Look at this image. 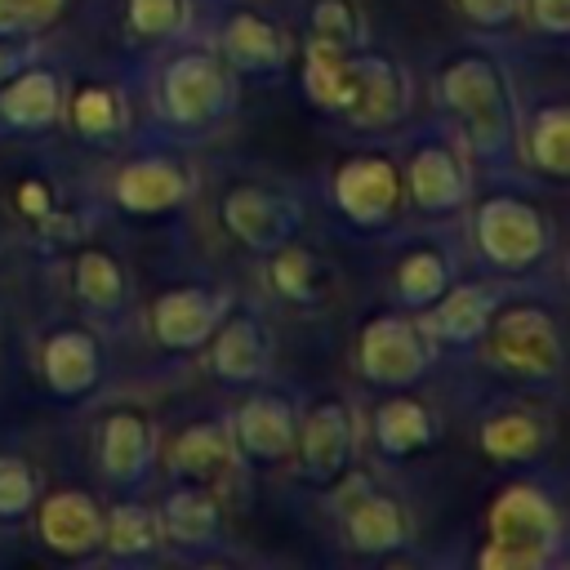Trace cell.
<instances>
[{"mask_svg": "<svg viewBox=\"0 0 570 570\" xmlns=\"http://www.w3.org/2000/svg\"><path fill=\"white\" fill-rule=\"evenodd\" d=\"M232 107V71L209 49H183L160 67L156 111L178 129H205Z\"/></svg>", "mask_w": 570, "mask_h": 570, "instance_id": "4", "label": "cell"}, {"mask_svg": "<svg viewBox=\"0 0 570 570\" xmlns=\"http://www.w3.org/2000/svg\"><path fill=\"white\" fill-rule=\"evenodd\" d=\"M40 499V476L36 468L13 454V450H0V521H18L36 508Z\"/></svg>", "mask_w": 570, "mask_h": 570, "instance_id": "36", "label": "cell"}, {"mask_svg": "<svg viewBox=\"0 0 570 570\" xmlns=\"http://www.w3.org/2000/svg\"><path fill=\"white\" fill-rule=\"evenodd\" d=\"M191 196V169L174 156H138L116 169L111 200L125 214H169Z\"/></svg>", "mask_w": 570, "mask_h": 570, "instance_id": "13", "label": "cell"}, {"mask_svg": "<svg viewBox=\"0 0 570 570\" xmlns=\"http://www.w3.org/2000/svg\"><path fill=\"white\" fill-rule=\"evenodd\" d=\"M267 276L276 285V294L298 307H312L330 294V263L298 240H285L267 254Z\"/></svg>", "mask_w": 570, "mask_h": 570, "instance_id": "28", "label": "cell"}, {"mask_svg": "<svg viewBox=\"0 0 570 570\" xmlns=\"http://www.w3.org/2000/svg\"><path fill=\"white\" fill-rule=\"evenodd\" d=\"M223 316H227V294L205 285H174L151 303V338L169 352H191L209 343Z\"/></svg>", "mask_w": 570, "mask_h": 570, "instance_id": "11", "label": "cell"}, {"mask_svg": "<svg viewBox=\"0 0 570 570\" xmlns=\"http://www.w3.org/2000/svg\"><path fill=\"white\" fill-rule=\"evenodd\" d=\"M58 116H62V80L49 67L27 62L9 80H0V125H9V129H45Z\"/></svg>", "mask_w": 570, "mask_h": 570, "instance_id": "21", "label": "cell"}, {"mask_svg": "<svg viewBox=\"0 0 570 570\" xmlns=\"http://www.w3.org/2000/svg\"><path fill=\"white\" fill-rule=\"evenodd\" d=\"M370 432H374V441H379L383 454L405 459V454H419L423 445H432L436 419H432V410H428L419 396H410L405 387H396L387 401L374 405Z\"/></svg>", "mask_w": 570, "mask_h": 570, "instance_id": "26", "label": "cell"}, {"mask_svg": "<svg viewBox=\"0 0 570 570\" xmlns=\"http://www.w3.org/2000/svg\"><path fill=\"white\" fill-rule=\"evenodd\" d=\"M31 45L36 40H9V36H0V80H9L18 67L31 62Z\"/></svg>", "mask_w": 570, "mask_h": 570, "instance_id": "41", "label": "cell"}, {"mask_svg": "<svg viewBox=\"0 0 570 570\" xmlns=\"http://www.w3.org/2000/svg\"><path fill=\"white\" fill-rule=\"evenodd\" d=\"M566 525L557 499L534 481H508L485 512V548L476 566L485 570H539L561 552Z\"/></svg>", "mask_w": 570, "mask_h": 570, "instance_id": "2", "label": "cell"}, {"mask_svg": "<svg viewBox=\"0 0 570 570\" xmlns=\"http://www.w3.org/2000/svg\"><path fill=\"white\" fill-rule=\"evenodd\" d=\"M410 102V80L405 71L383 58V53H365L356 49V102L347 111V125L356 129H387L405 116Z\"/></svg>", "mask_w": 570, "mask_h": 570, "instance_id": "17", "label": "cell"}, {"mask_svg": "<svg viewBox=\"0 0 570 570\" xmlns=\"http://www.w3.org/2000/svg\"><path fill=\"white\" fill-rule=\"evenodd\" d=\"M151 450H156V432L147 423V414L138 410H111L102 419V436H98V463L102 476L120 490H134L147 468H151Z\"/></svg>", "mask_w": 570, "mask_h": 570, "instance_id": "19", "label": "cell"}, {"mask_svg": "<svg viewBox=\"0 0 570 570\" xmlns=\"http://www.w3.org/2000/svg\"><path fill=\"white\" fill-rule=\"evenodd\" d=\"M485 361L517 374V379H548L561 370V330L557 316L539 303H503L490 312L485 330Z\"/></svg>", "mask_w": 570, "mask_h": 570, "instance_id": "3", "label": "cell"}, {"mask_svg": "<svg viewBox=\"0 0 570 570\" xmlns=\"http://www.w3.org/2000/svg\"><path fill=\"white\" fill-rule=\"evenodd\" d=\"M432 312L423 316V330L432 334V343H476L490 312L499 307V294L485 285H445L432 303Z\"/></svg>", "mask_w": 570, "mask_h": 570, "instance_id": "22", "label": "cell"}, {"mask_svg": "<svg viewBox=\"0 0 570 570\" xmlns=\"http://www.w3.org/2000/svg\"><path fill=\"white\" fill-rule=\"evenodd\" d=\"M472 240L499 272H530L552 249L548 218L521 196H490L472 214Z\"/></svg>", "mask_w": 570, "mask_h": 570, "instance_id": "6", "label": "cell"}, {"mask_svg": "<svg viewBox=\"0 0 570 570\" xmlns=\"http://www.w3.org/2000/svg\"><path fill=\"white\" fill-rule=\"evenodd\" d=\"M58 13H62V0H0V36L36 40Z\"/></svg>", "mask_w": 570, "mask_h": 570, "instance_id": "37", "label": "cell"}, {"mask_svg": "<svg viewBox=\"0 0 570 570\" xmlns=\"http://www.w3.org/2000/svg\"><path fill=\"white\" fill-rule=\"evenodd\" d=\"M209 370L223 379V383H258L272 365V338L263 330V321H254L249 312H236V316H223L209 334Z\"/></svg>", "mask_w": 570, "mask_h": 570, "instance_id": "16", "label": "cell"}, {"mask_svg": "<svg viewBox=\"0 0 570 570\" xmlns=\"http://www.w3.org/2000/svg\"><path fill=\"white\" fill-rule=\"evenodd\" d=\"M436 94L450 107V116L459 120L472 156H481V160L512 156V147H517L512 89L490 53H459L454 62H445Z\"/></svg>", "mask_w": 570, "mask_h": 570, "instance_id": "1", "label": "cell"}, {"mask_svg": "<svg viewBox=\"0 0 570 570\" xmlns=\"http://www.w3.org/2000/svg\"><path fill=\"white\" fill-rule=\"evenodd\" d=\"M71 281H76V294L85 307L94 312H116L125 303V267L107 254V249H80L76 254V267H71Z\"/></svg>", "mask_w": 570, "mask_h": 570, "instance_id": "33", "label": "cell"}, {"mask_svg": "<svg viewBox=\"0 0 570 570\" xmlns=\"http://www.w3.org/2000/svg\"><path fill=\"white\" fill-rule=\"evenodd\" d=\"M62 111L71 116V129L94 147H107L111 138H120L125 134V116H129L120 89H111L102 80H89L71 98H62Z\"/></svg>", "mask_w": 570, "mask_h": 570, "instance_id": "29", "label": "cell"}, {"mask_svg": "<svg viewBox=\"0 0 570 570\" xmlns=\"http://www.w3.org/2000/svg\"><path fill=\"white\" fill-rule=\"evenodd\" d=\"M343 530L361 557H387L410 543V512L392 494H365L347 508Z\"/></svg>", "mask_w": 570, "mask_h": 570, "instance_id": "24", "label": "cell"}, {"mask_svg": "<svg viewBox=\"0 0 570 570\" xmlns=\"http://www.w3.org/2000/svg\"><path fill=\"white\" fill-rule=\"evenodd\" d=\"M303 94L321 111L347 120V111L356 102V49L343 53V49L307 40V49H303Z\"/></svg>", "mask_w": 570, "mask_h": 570, "instance_id": "25", "label": "cell"}, {"mask_svg": "<svg viewBox=\"0 0 570 570\" xmlns=\"http://www.w3.org/2000/svg\"><path fill=\"white\" fill-rule=\"evenodd\" d=\"M525 9H530V22L539 31L557 36V40L570 31V0H525Z\"/></svg>", "mask_w": 570, "mask_h": 570, "instance_id": "39", "label": "cell"}, {"mask_svg": "<svg viewBox=\"0 0 570 570\" xmlns=\"http://www.w3.org/2000/svg\"><path fill=\"white\" fill-rule=\"evenodd\" d=\"M36 530L40 543L67 561L94 557L102 548V508L94 503V494L85 490H53L45 499H36Z\"/></svg>", "mask_w": 570, "mask_h": 570, "instance_id": "12", "label": "cell"}, {"mask_svg": "<svg viewBox=\"0 0 570 570\" xmlns=\"http://www.w3.org/2000/svg\"><path fill=\"white\" fill-rule=\"evenodd\" d=\"M18 209H22L31 223H49V214H53V196H49V187H45L40 178H27V183L18 187Z\"/></svg>", "mask_w": 570, "mask_h": 570, "instance_id": "40", "label": "cell"}, {"mask_svg": "<svg viewBox=\"0 0 570 570\" xmlns=\"http://www.w3.org/2000/svg\"><path fill=\"white\" fill-rule=\"evenodd\" d=\"M102 548L116 561H138L151 557L160 548V525H156V508L120 499L111 508H102Z\"/></svg>", "mask_w": 570, "mask_h": 570, "instance_id": "30", "label": "cell"}, {"mask_svg": "<svg viewBox=\"0 0 570 570\" xmlns=\"http://www.w3.org/2000/svg\"><path fill=\"white\" fill-rule=\"evenodd\" d=\"M187 0H125V22L138 40H174L187 31Z\"/></svg>", "mask_w": 570, "mask_h": 570, "instance_id": "35", "label": "cell"}, {"mask_svg": "<svg viewBox=\"0 0 570 570\" xmlns=\"http://www.w3.org/2000/svg\"><path fill=\"white\" fill-rule=\"evenodd\" d=\"M232 450L236 459L254 463V468H276L285 459H294V436H298V414L285 396L276 392H249L227 423Z\"/></svg>", "mask_w": 570, "mask_h": 570, "instance_id": "10", "label": "cell"}, {"mask_svg": "<svg viewBox=\"0 0 570 570\" xmlns=\"http://www.w3.org/2000/svg\"><path fill=\"white\" fill-rule=\"evenodd\" d=\"M218 49H223L227 67H240V71H254V76H276V71L289 67L294 40L267 13L236 9V13H227V22L218 31Z\"/></svg>", "mask_w": 570, "mask_h": 570, "instance_id": "15", "label": "cell"}, {"mask_svg": "<svg viewBox=\"0 0 570 570\" xmlns=\"http://www.w3.org/2000/svg\"><path fill=\"white\" fill-rule=\"evenodd\" d=\"M392 281H396V298H401L405 307H428V303L454 281V272H450V263H445L441 249H432V245H414V249L401 254Z\"/></svg>", "mask_w": 570, "mask_h": 570, "instance_id": "32", "label": "cell"}, {"mask_svg": "<svg viewBox=\"0 0 570 570\" xmlns=\"http://www.w3.org/2000/svg\"><path fill=\"white\" fill-rule=\"evenodd\" d=\"M40 374L53 396H85L102 374L98 338L80 325H58L40 343Z\"/></svg>", "mask_w": 570, "mask_h": 570, "instance_id": "18", "label": "cell"}, {"mask_svg": "<svg viewBox=\"0 0 570 570\" xmlns=\"http://www.w3.org/2000/svg\"><path fill=\"white\" fill-rule=\"evenodd\" d=\"M236 463V450H232V436L223 423H187L178 436H169L165 445V468L178 476V481H218L227 468Z\"/></svg>", "mask_w": 570, "mask_h": 570, "instance_id": "23", "label": "cell"}, {"mask_svg": "<svg viewBox=\"0 0 570 570\" xmlns=\"http://www.w3.org/2000/svg\"><path fill=\"white\" fill-rule=\"evenodd\" d=\"M476 441H481V454H485V459L521 468V463H534V459L548 450L552 432H548L543 419H534V414H525V410H503V414H490V419L481 423V436H476Z\"/></svg>", "mask_w": 570, "mask_h": 570, "instance_id": "27", "label": "cell"}, {"mask_svg": "<svg viewBox=\"0 0 570 570\" xmlns=\"http://www.w3.org/2000/svg\"><path fill=\"white\" fill-rule=\"evenodd\" d=\"M330 191H334V209L347 223L365 227V232L387 227L396 218L401 200H405L401 165L392 156H383V151H352V156H343V165L334 169Z\"/></svg>", "mask_w": 570, "mask_h": 570, "instance_id": "7", "label": "cell"}, {"mask_svg": "<svg viewBox=\"0 0 570 570\" xmlns=\"http://www.w3.org/2000/svg\"><path fill=\"white\" fill-rule=\"evenodd\" d=\"M223 227L254 254H272L276 245L298 236V200H289V191H276L267 183H236L227 187L223 205H218Z\"/></svg>", "mask_w": 570, "mask_h": 570, "instance_id": "9", "label": "cell"}, {"mask_svg": "<svg viewBox=\"0 0 570 570\" xmlns=\"http://www.w3.org/2000/svg\"><path fill=\"white\" fill-rule=\"evenodd\" d=\"M356 441H361V428H356V414L343 396H325L307 410V419H298V436H294V459H298V472L312 481V485H334L352 472V459H356Z\"/></svg>", "mask_w": 570, "mask_h": 570, "instance_id": "8", "label": "cell"}, {"mask_svg": "<svg viewBox=\"0 0 570 570\" xmlns=\"http://www.w3.org/2000/svg\"><path fill=\"white\" fill-rule=\"evenodd\" d=\"M517 4H521V0H459V13H463L472 27H485V31H494V27L512 22Z\"/></svg>", "mask_w": 570, "mask_h": 570, "instance_id": "38", "label": "cell"}, {"mask_svg": "<svg viewBox=\"0 0 570 570\" xmlns=\"http://www.w3.org/2000/svg\"><path fill=\"white\" fill-rule=\"evenodd\" d=\"M432 334L405 312H379L356 334V370L374 387H414L432 365Z\"/></svg>", "mask_w": 570, "mask_h": 570, "instance_id": "5", "label": "cell"}, {"mask_svg": "<svg viewBox=\"0 0 570 570\" xmlns=\"http://www.w3.org/2000/svg\"><path fill=\"white\" fill-rule=\"evenodd\" d=\"M156 525H160V543H174V548H205V543L218 539L223 512H218V499H214L209 485L183 481V485H174V490L160 499Z\"/></svg>", "mask_w": 570, "mask_h": 570, "instance_id": "20", "label": "cell"}, {"mask_svg": "<svg viewBox=\"0 0 570 570\" xmlns=\"http://www.w3.org/2000/svg\"><path fill=\"white\" fill-rule=\"evenodd\" d=\"M525 156H530V165H534L543 178H552V183H561V178L570 174V116H566L561 102H548V107H539V111L530 116Z\"/></svg>", "mask_w": 570, "mask_h": 570, "instance_id": "31", "label": "cell"}, {"mask_svg": "<svg viewBox=\"0 0 570 570\" xmlns=\"http://www.w3.org/2000/svg\"><path fill=\"white\" fill-rule=\"evenodd\" d=\"M361 13L352 0H312L307 9V40L316 45H330V49H361Z\"/></svg>", "mask_w": 570, "mask_h": 570, "instance_id": "34", "label": "cell"}, {"mask_svg": "<svg viewBox=\"0 0 570 570\" xmlns=\"http://www.w3.org/2000/svg\"><path fill=\"white\" fill-rule=\"evenodd\" d=\"M401 187L423 214H454L468 205V169L450 142L414 147L401 169Z\"/></svg>", "mask_w": 570, "mask_h": 570, "instance_id": "14", "label": "cell"}]
</instances>
